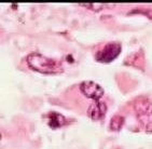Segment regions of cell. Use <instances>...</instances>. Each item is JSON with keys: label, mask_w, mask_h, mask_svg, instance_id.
<instances>
[{"label": "cell", "mask_w": 152, "mask_h": 149, "mask_svg": "<svg viewBox=\"0 0 152 149\" xmlns=\"http://www.w3.org/2000/svg\"><path fill=\"white\" fill-rule=\"evenodd\" d=\"M29 67L42 73H54L61 71V65L54 59L47 57L38 52H31L26 57Z\"/></svg>", "instance_id": "cell-1"}, {"label": "cell", "mask_w": 152, "mask_h": 149, "mask_svg": "<svg viewBox=\"0 0 152 149\" xmlns=\"http://www.w3.org/2000/svg\"><path fill=\"white\" fill-rule=\"evenodd\" d=\"M66 123V119L63 115L58 112H51L49 115V124L52 128H59Z\"/></svg>", "instance_id": "cell-6"}, {"label": "cell", "mask_w": 152, "mask_h": 149, "mask_svg": "<svg viewBox=\"0 0 152 149\" xmlns=\"http://www.w3.org/2000/svg\"><path fill=\"white\" fill-rule=\"evenodd\" d=\"M106 111H107V106H106L105 103L100 102V101H96L88 107V117L92 118V119L99 120L105 116Z\"/></svg>", "instance_id": "cell-5"}, {"label": "cell", "mask_w": 152, "mask_h": 149, "mask_svg": "<svg viewBox=\"0 0 152 149\" xmlns=\"http://www.w3.org/2000/svg\"><path fill=\"white\" fill-rule=\"evenodd\" d=\"M121 52V44L119 42H111L106 44L100 51L96 53V59L104 63L113 61Z\"/></svg>", "instance_id": "cell-3"}, {"label": "cell", "mask_w": 152, "mask_h": 149, "mask_svg": "<svg viewBox=\"0 0 152 149\" xmlns=\"http://www.w3.org/2000/svg\"><path fill=\"white\" fill-rule=\"evenodd\" d=\"M138 120L146 131H152V104L149 99L141 97L135 104Z\"/></svg>", "instance_id": "cell-2"}, {"label": "cell", "mask_w": 152, "mask_h": 149, "mask_svg": "<svg viewBox=\"0 0 152 149\" xmlns=\"http://www.w3.org/2000/svg\"><path fill=\"white\" fill-rule=\"evenodd\" d=\"M123 123H124V118L121 116H113L110 121V128L112 130H120Z\"/></svg>", "instance_id": "cell-7"}, {"label": "cell", "mask_w": 152, "mask_h": 149, "mask_svg": "<svg viewBox=\"0 0 152 149\" xmlns=\"http://www.w3.org/2000/svg\"><path fill=\"white\" fill-rule=\"evenodd\" d=\"M80 90L85 96L94 99L95 102L99 101L100 97L104 95V89L99 84L94 81H83L80 84Z\"/></svg>", "instance_id": "cell-4"}]
</instances>
